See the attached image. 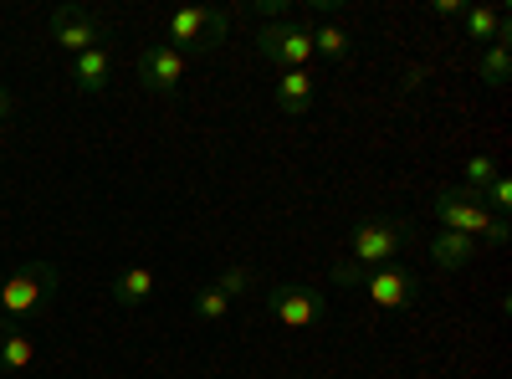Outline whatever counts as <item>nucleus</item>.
Listing matches in <instances>:
<instances>
[{
  "instance_id": "obj_10",
  "label": "nucleus",
  "mask_w": 512,
  "mask_h": 379,
  "mask_svg": "<svg viewBox=\"0 0 512 379\" xmlns=\"http://www.w3.org/2000/svg\"><path fill=\"white\" fill-rule=\"evenodd\" d=\"M313 98H318V82L308 72H277V108L287 118H303L313 113Z\"/></svg>"
},
{
  "instance_id": "obj_3",
  "label": "nucleus",
  "mask_w": 512,
  "mask_h": 379,
  "mask_svg": "<svg viewBox=\"0 0 512 379\" xmlns=\"http://www.w3.org/2000/svg\"><path fill=\"white\" fill-rule=\"evenodd\" d=\"M164 31H169V47H175L180 57H190V52L205 57L226 41L231 11H221V6H180V11H169Z\"/></svg>"
},
{
  "instance_id": "obj_7",
  "label": "nucleus",
  "mask_w": 512,
  "mask_h": 379,
  "mask_svg": "<svg viewBox=\"0 0 512 379\" xmlns=\"http://www.w3.org/2000/svg\"><path fill=\"white\" fill-rule=\"evenodd\" d=\"M108 31H113V26H108L103 16H93L88 6H57V11H52V41H57V47H67L72 57L103 47Z\"/></svg>"
},
{
  "instance_id": "obj_13",
  "label": "nucleus",
  "mask_w": 512,
  "mask_h": 379,
  "mask_svg": "<svg viewBox=\"0 0 512 379\" xmlns=\"http://www.w3.org/2000/svg\"><path fill=\"white\" fill-rule=\"evenodd\" d=\"M461 26H466V41H477V47H492V41H512L507 16H502L497 6H466Z\"/></svg>"
},
{
  "instance_id": "obj_16",
  "label": "nucleus",
  "mask_w": 512,
  "mask_h": 379,
  "mask_svg": "<svg viewBox=\"0 0 512 379\" xmlns=\"http://www.w3.org/2000/svg\"><path fill=\"white\" fill-rule=\"evenodd\" d=\"M313 57H328V62L344 67L354 57V36L344 26H313Z\"/></svg>"
},
{
  "instance_id": "obj_12",
  "label": "nucleus",
  "mask_w": 512,
  "mask_h": 379,
  "mask_svg": "<svg viewBox=\"0 0 512 379\" xmlns=\"http://www.w3.org/2000/svg\"><path fill=\"white\" fill-rule=\"evenodd\" d=\"M477 246H482V241L461 236V231H441V236H431V246H425V251H431V262H436L441 272H461L466 262L477 257Z\"/></svg>"
},
{
  "instance_id": "obj_18",
  "label": "nucleus",
  "mask_w": 512,
  "mask_h": 379,
  "mask_svg": "<svg viewBox=\"0 0 512 379\" xmlns=\"http://www.w3.org/2000/svg\"><path fill=\"white\" fill-rule=\"evenodd\" d=\"M226 313H231V298L221 287H200L195 292V318L200 323H226Z\"/></svg>"
},
{
  "instance_id": "obj_24",
  "label": "nucleus",
  "mask_w": 512,
  "mask_h": 379,
  "mask_svg": "<svg viewBox=\"0 0 512 379\" xmlns=\"http://www.w3.org/2000/svg\"><path fill=\"white\" fill-rule=\"evenodd\" d=\"M11 113H16V98H11L6 82H0V123H11Z\"/></svg>"
},
{
  "instance_id": "obj_5",
  "label": "nucleus",
  "mask_w": 512,
  "mask_h": 379,
  "mask_svg": "<svg viewBox=\"0 0 512 379\" xmlns=\"http://www.w3.org/2000/svg\"><path fill=\"white\" fill-rule=\"evenodd\" d=\"M251 47H256L262 62H277L282 72H308V62H313V26L267 21L262 31L251 36Z\"/></svg>"
},
{
  "instance_id": "obj_23",
  "label": "nucleus",
  "mask_w": 512,
  "mask_h": 379,
  "mask_svg": "<svg viewBox=\"0 0 512 379\" xmlns=\"http://www.w3.org/2000/svg\"><path fill=\"white\" fill-rule=\"evenodd\" d=\"M436 16H466V0H431Z\"/></svg>"
},
{
  "instance_id": "obj_19",
  "label": "nucleus",
  "mask_w": 512,
  "mask_h": 379,
  "mask_svg": "<svg viewBox=\"0 0 512 379\" xmlns=\"http://www.w3.org/2000/svg\"><path fill=\"white\" fill-rule=\"evenodd\" d=\"M461 175H466V190H477V195H482V190H487V185H492L502 170H497V159H492V154H472V159H466V170H461Z\"/></svg>"
},
{
  "instance_id": "obj_9",
  "label": "nucleus",
  "mask_w": 512,
  "mask_h": 379,
  "mask_svg": "<svg viewBox=\"0 0 512 379\" xmlns=\"http://www.w3.org/2000/svg\"><path fill=\"white\" fill-rule=\"evenodd\" d=\"M364 292H369V303H374L379 313H400V308H415V303H420V277L390 262V267H374V272H369Z\"/></svg>"
},
{
  "instance_id": "obj_22",
  "label": "nucleus",
  "mask_w": 512,
  "mask_h": 379,
  "mask_svg": "<svg viewBox=\"0 0 512 379\" xmlns=\"http://www.w3.org/2000/svg\"><path fill=\"white\" fill-rule=\"evenodd\" d=\"M251 11L262 16V21H287V0H256Z\"/></svg>"
},
{
  "instance_id": "obj_11",
  "label": "nucleus",
  "mask_w": 512,
  "mask_h": 379,
  "mask_svg": "<svg viewBox=\"0 0 512 379\" xmlns=\"http://www.w3.org/2000/svg\"><path fill=\"white\" fill-rule=\"evenodd\" d=\"M72 82H77V93H103L108 82H113V52L108 47H93V52L72 57Z\"/></svg>"
},
{
  "instance_id": "obj_2",
  "label": "nucleus",
  "mask_w": 512,
  "mask_h": 379,
  "mask_svg": "<svg viewBox=\"0 0 512 379\" xmlns=\"http://www.w3.org/2000/svg\"><path fill=\"white\" fill-rule=\"evenodd\" d=\"M431 210L441 216V231H461V236H472V241H492L502 246L512 231L502 216H492V205L477 195V190H466V185H441Z\"/></svg>"
},
{
  "instance_id": "obj_21",
  "label": "nucleus",
  "mask_w": 512,
  "mask_h": 379,
  "mask_svg": "<svg viewBox=\"0 0 512 379\" xmlns=\"http://www.w3.org/2000/svg\"><path fill=\"white\" fill-rule=\"evenodd\" d=\"M333 282H338V287H364V282H369V267H359V262H338V267H333Z\"/></svg>"
},
{
  "instance_id": "obj_20",
  "label": "nucleus",
  "mask_w": 512,
  "mask_h": 379,
  "mask_svg": "<svg viewBox=\"0 0 512 379\" xmlns=\"http://www.w3.org/2000/svg\"><path fill=\"white\" fill-rule=\"evenodd\" d=\"M251 282H256V272L236 262V267H226V272H221L216 282H210V287H221L226 298H246V292H251Z\"/></svg>"
},
{
  "instance_id": "obj_17",
  "label": "nucleus",
  "mask_w": 512,
  "mask_h": 379,
  "mask_svg": "<svg viewBox=\"0 0 512 379\" xmlns=\"http://www.w3.org/2000/svg\"><path fill=\"white\" fill-rule=\"evenodd\" d=\"M477 77L487 82V88H502V82L512 77V47H507V41H492V47H482Z\"/></svg>"
},
{
  "instance_id": "obj_4",
  "label": "nucleus",
  "mask_w": 512,
  "mask_h": 379,
  "mask_svg": "<svg viewBox=\"0 0 512 379\" xmlns=\"http://www.w3.org/2000/svg\"><path fill=\"white\" fill-rule=\"evenodd\" d=\"M415 241V226L405 221V216H374V221H359L354 231H349V251L354 257L349 262H359V267H390L400 251Z\"/></svg>"
},
{
  "instance_id": "obj_8",
  "label": "nucleus",
  "mask_w": 512,
  "mask_h": 379,
  "mask_svg": "<svg viewBox=\"0 0 512 379\" xmlns=\"http://www.w3.org/2000/svg\"><path fill=\"white\" fill-rule=\"evenodd\" d=\"M185 67H190V57H180L169 41H154V47L139 52V88L154 98H175L185 82Z\"/></svg>"
},
{
  "instance_id": "obj_14",
  "label": "nucleus",
  "mask_w": 512,
  "mask_h": 379,
  "mask_svg": "<svg viewBox=\"0 0 512 379\" xmlns=\"http://www.w3.org/2000/svg\"><path fill=\"white\" fill-rule=\"evenodd\" d=\"M31 359H36L31 333L0 323V374H21V369H31Z\"/></svg>"
},
{
  "instance_id": "obj_6",
  "label": "nucleus",
  "mask_w": 512,
  "mask_h": 379,
  "mask_svg": "<svg viewBox=\"0 0 512 379\" xmlns=\"http://www.w3.org/2000/svg\"><path fill=\"white\" fill-rule=\"evenodd\" d=\"M267 313L287 328H313L328 318V298L303 282H277V287H267Z\"/></svg>"
},
{
  "instance_id": "obj_15",
  "label": "nucleus",
  "mask_w": 512,
  "mask_h": 379,
  "mask_svg": "<svg viewBox=\"0 0 512 379\" xmlns=\"http://www.w3.org/2000/svg\"><path fill=\"white\" fill-rule=\"evenodd\" d=\"M154 298V267H128L123 277H113V308H139Z\"/></svg>"
},
{
  "instance_id": "obj_1",
  "label": "nucleus",
  "mask_w": 512,
  "mask_h": 379,
  "mask_svg": "<svg viewBox=\"0 0 512 379\" xmlns=\"http://www.w3.org/2000/svg\"><path fill=\"white\" fill-rule=\"evenodd\" d=\"M57 303V267L52 262H21L6 282H0V323L26 328Z\"/></svg>"
}]
</instances>
